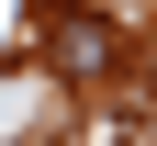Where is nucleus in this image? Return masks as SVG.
I'll return each mask as SVG.
<instances>
[{
	"instance_id": "1",
	"label": "nucleus",
	"mask_w": 157,
	"mask_h": 146,
	"mask_svg": "<svg viewBox=\"0 0 157 146\" xmlns=\"http://www.w3.org/2000/svg\"><path fill=\"white\" fill-rule=\"evenodd\" d=\"M34 45H45V68L78 79V90L124 68V23H112V11H90V0H45V11H34Z\"/></svg>"
}]
</instances>
